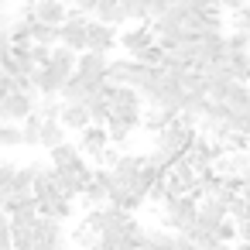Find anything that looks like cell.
Here are the masks:
<instances>
[{
	"label": "cell",
	"instance_id": "cell-1",
	"mask_svg": "<svg viewBox=\"0 0 250 250\" xmlns=\"http://www.w3.org/2000/svg\"><path fill=\"white\" fill-rule=\"evenodd\" d=\"M195 134H199L195 127H185V124L175 117L165 130H158V134H154V151H151V158L168 171V168H171V165L188 151V144L195 141Z\"/></svg>",
	"mask_w": 250,
	"mask_h": 250
},
{
	"label": "cell",
	"instance_id": "cell-2",
	"mask_svg": "<svg viewBox=\"0 0 250 250\" xmlns=\"http://www.w3.org/2000/svg\"><path fill=\"white\" fill-rule=\"evenodd\" d=\"M161 206H165V219L175 233H188L199 219V199L188 195V192L185 195H165Z\"/></svg>",
	"mask_w": 250,
	"mask_h": 250
},
{
	"label": "cell",
	"instance_id": "cell-3",
	"mask_svg": "<svg viewBox=\"0 0 250 250\" xmlns=\"http://www.w3.org/2000/svg\"><path fill=\"white\" fill-rule=\"evenodd\" d=\"M106 79H100V76H86V72H72L69 79H65V86H62V103H89V96L103 86Z\"/></svg>",
	"mask_w": 250,
	"mask_h": 250
},
{
	"label": "cell",
	"instance_id": "cell-4",
	"mask_svg": "<svg viewBox=\"0 0 250 250\" xmlns=\"http://www.w3.org/2000/svg\"><path fill=\"white\" fill-rule=\"evenodd\" d=\"M31 110H38V89H14L0 100V120H24Z\"/></svg>",
	"mask_w": 250,
	"mask_h": 250
},
{
	"label": "cell",
	"instance_id": "cell-5",
	"mask_svg": "<svg viewBox=\"0 0 250 250\" xmlns=\"http://www.w3.org/2000/svg\"><path fill=\"white\" fill-rule=\"evenodd\" d=\"M35 223H38L35 209L11 212V243H14V250H35Z\"/></svg>",
	"mask_w": 250,
	"mask_h": 250
},
{
	"label": "cell",
	"instance_id": "cell-6",
	"mask_svg": "<svg viewBox=\"0 0 250 250\" xmlns=\"http://www.w3.org/2000/svg\"><path fill=\"white\" fill-rule=\"evenodd\" d=\"M52 175H55V185L65 195H83V188L93 182V168L89 165H83V168H59V165H52Z\"/></svg>",
	"mask_w": 250,
	"mask_h": 250
},
{
	"label": "cell",
	"instance_id": "cell-7",
	"mask_svg": "<svg viewBox=\"0 0 250 250\" xmlns=\"http://www.w3.org/2000/svg\"><path fill=\"white\" fill-rule=\"evenodd\" d=\"M0 69H4L7 76H31V72H35V62H31V42H14L11 52L4 55V62H0Z\"/></svg>",
	"mask_w": 250,
	"mask_h": 250
},
{
	"label": "cell",
	"instance_id": "cell-8",
	"mask_svg": "<svg viewBox=\"0 0 250 250\" xmlns=\"http://www.w3.org/2000/svg\"><path fill=\"white\" fill-rule=\"evenodd\" d=\"M113 45H117V28L106 24V21L89 18V21H86V48H93V52H110Z\"/></svg>",
	"mask_w": 250,
	"mask_h": 250
},
{
	"label": "cell",
	"instance_id": "cell-9",
	"mask_svg": "<svg viewBox=\"0 0 250 250\" xmlns=\"http://www.w3.org/2000/svg\"><path fill=\"white\" fill-rule=\"evenodd\" d=\"M106 144H110V130H106V124H86V127L79 130V151H83V154L96 158Z\"/></svg>",
	"mask_w": 250,
	"mask_h": 250
},
{
	"label": "cell",
	"instance_id": "cell-10",
	"mask_svg": "<svg viewBox=\"0 0 250 250\" xmlns=\"http://www.w3.org/2000/svg\"><path fill=\"white\" fill-rule=\"evenodd\" d=\"M117 42L134 55L137 48H144V45H151V42H158V35H154V28H151V21H137V28H127V31H120L117 35Z\"/></svg>",
	"mask_w": 250,
	"mask_h": 250
},
{
	"label": "cell",
	"instance_id": "cell-11",
	"mask_svg": "<svg viewBox=\"0 0 250 250\" xmlns=\"http://www.w3.org/2000/svg\"><path fill=\"white\" fill-rule=\"evenodd\" d=\"M31 83H35V89H38L42 96H59L62 86H65V76H59L52 65H35Z\"/></svg>",
	"mask_w": 250,
	"mask_h": 250
},
{
	"label": "cell",
	"instance_id": "cell-12",
	"mask_svg": "<svg viewBox=\"0 0 250 250\" xmlns=\"http://www.w3.org/2000/svg\"><path fill=\"white\" fill-rule=\"evenodd\" d=\"M59 240H65L62 219H59V216L38 212V223H35V247H38V243H59Z\"/></svg>",
	"mask_w": 250,
	"mask_h": 250
},
{
	"label": "cell",
	"instance_id": "cell-13",
	"mask_svg": "<svg viewBox=\"0 0 250 250\" xmlns=\"http://www.w3.org/2000/svg\"><path fill=\"white\" fill-rule=\"evenodd\" d=\"M106 65H110V52L83 48V52H79V62H76V72H86V76H100V79H106Z\"/></svg>",
	"mask_w": 250,
	"mask_h": 250
},
{
	"label": "cell",
	"instance_id": "cell-14",
	"mask_svg": "<svg viewBox=\"0 0 250 250\" xmlns=\"http://www.w3.org/2000/svg\"><path fill=\"white\" fill-rule=\"evenodd\" d=\"M137 72H141V62H134V59H110L106 83H127V86H134L137 83Z\"/></svg>",
	"mask_w": 250,
	"mask_h": 250
},
{
	"label": "cell",
	"instance_id": "cell-15",
	"mask_svg": "<svg viewBox=\"0 0 250 250\" xmlns=\"http://www.w3.org/2000/svg\"><path fill=\"white\" fill-rule=\"evenodd\" d=\"M48 161H52V165H59V168H83V165H86V161H83L79 144H69V141H62V144L48 147Z\"/></svg>",
	"mask_w": 250,
	"mask_h": 250
},
{
	"label": "cell",
	"instance_id": "cell-16",
	"mask_svg": "<svg viewBox=\"0 0 250 250\" xmlns=\"http://www.w3.org/2000/svg\"><path fill=\"white\" fill-rule=\"evenodd\" d=\"M59 120L65 124V130H76V134H79L86 124H93V113H89V106H86V103H62Z\"/></svg>",
	"mask_w": 250,
	"mask_h": 250
},
{
	"label": "cell",
	"instance_id": "cell-17",
	"mask_svg": "<svg viewBox=\"0 0 250 250\" xmlns=\"http://www.w3.org/2000/svg\"><path fill=\"white\" fill-rule=\"evenodd\" d=\"M65 18H69V4H65V0H38V4H35V21L62 24Z\"/></svg>",
	"mask_w": 250,
	"mask_h": 250
},
{
	"label": "cell",
	"instance_id": "cell-18",
	"mask_svg": "<svg viewBox=\"0 0 250 250\" xmlns=\"http://www.w3.org/2000/svg\"><path fill=\"white\" fill-rule=\"evenodd\" d=\"M76 62H79V52H76V48H69V45H62V42L52 48V62H48V65H52L59 76L69 79V76L76 72Z\"/></svg>",
	"mask_w": 250,
	"mask_h": 250
},
{
	"label": "cell",
	"instance_id": "cell-19",
	"mask_svg": "<svg viewBox=\"0 0 250 250\" xmlns=\"http://www.w3.org/2000/svg\"><path fill=\"white\" fill-rule=\"evenodd\" d=\"M144 158H147V154H120V158H117V165L110 168V171H113V178H117L120 185H127V182H130V178L141 171Z\"/></svg>",
	"mask_w": 250,
	"mask_h": 250
},
{
	"label": "cell",
	"instance_id": "cell-20",
	"mask_svg": "<svg viewBox=\"0 0 250 250\" xmlns=\"http://www.w3.org/2000/svg\"><path fill=\"white\" fill-rule=\"evenodd\" d=\"M178 117V110H165V106H151L147 113H141V127H147L151 134H158V130H165L171 120Z\"/></svg>",
	"mask_w": 250,
	"mask_h": 250
},
{
	"label": "cell",
	"instance_id": "cell-21",
	"mask_svg": "<svg viewBox=\"0 0 250 250\" xmlns=\"http://www.w3.org/2000/svg\"><path fill=\"white\" fill-rule=\"evenodd\" d=\"M144 250H178V233H165V229H144Z\"/></svg>",
	"mask_w": 250,
	"mask_h": 250
},
{
	"label": "cell",
	"instance_id": "cell-22",
	"mask_svg": "<svg viewBox=\"0 0 250 250\" xmlns=\"http://www.w3.org/2000/svg\"><path fill=\"white\" fill-rule=\"evenodd\" d=\"M42 113L38 110H31L24 120H21V137H24V144L28 147H42Z\"/></svg>",
	"mask_w": 250,
	"mask_h": 250
},
{
	"label": "cell",
	"instance_id": "cell-23",
	"mask_svg": "<svg viewBox=\"0 0 250 250\" xmlns=\"http://www.w3.org/2000/svg\"><path fill=\"white\" fill-rule=\"evenodd\" d=\"M219 103H226L229 110L247 106V103H250V86H247V83H240V79H229V86H226V93H223V100H219Z\"/></svg>",
	"mask_w": 250,
	"mask_h": 250
},
{
	"label": "cell",
	"instance_id": "cell-24",
	"mask_svg": "<svg viewBox=\"0 0 250 250\" xmlns=\"http://www.w3.org/2000/svg\"><path fill=\"white\" fill-rule=\"evenodd\" d=\"M65 141V124L59 117H45L42 120V147H55Z\"/></svg>",
	"mask_w": 250,
	"mask_h": 250
},
{
	"label": "cell",
	"instance_id": "cell-25",
	"mask_svg": "<svg viewBox=\"0 0 250 250\" xmlns=\"http://www.w3.org/2000/svg\"><path fill=\"white\" fill-rule=\"evenodd\" d=\"M141 202H144V199H137V195H134L127 185H120V182L110 188V206H117V209H127V212H134Z\"/></svg>",
	"mask_w": 250,
	"mask_h": 250
},
{
	"label": "cell",
	"instance_id": "cell-26",
	"mask_svg": "<svg viewBox=\"0 0 250 250\" xmlns=\"http://www.w3.org/2000/svg\"><path fill=\"white\" fill-rule=\"evenodd\" d=\"M100 247L103 250H134V240L124 229H103L100 233Z\"/></svg>",
	"mask_w": 250,
	"mask_h": 250
},
{
	"label": "cell",
	"instance_id": "cell-27",
	"mask_svg": "<svg viewBox=\"0 0 250 250\" xmlns=\"http://www.w3.org/2000/svg\"><path fill=\"white\" fill-rule=\"evenodd\" d=\"M229 76L250 86V48L247 52H229Z\"/></svg>",
	"mask_w": 250,
	"mask_h": 250
},
{
	"label": "cell",
	"instance_id": "cell-28",
	"mask_svg": "<svg viewBox=\"0 0 250 250\" xmlns=\"http://www.w3.org/2000/svg\"><path fill=\"white\" fill-rule=\"evenodd\" d=\"M21 124L18 120H0V147H21Z\"/></svg>",
	"mask_w": 250,
	"mask_h": 250
},
{
	"label": "cell",
	"instance_id": "cell-29",
	"mask_svg": "<svg viewBox=\"0 0 250 250\" xmlns=\"http://www.w3.org/2000/svg\"><path fill=\"white\" fill-rule=\"evenodd\" d=\"M72 199H76V195H65V192H62V195H55V199L48 202V209H45V216H59L62 223H65V219H72V212H76V206H72Z\"/></svg>",
	"mask_w": 250,
	"mask_h": 250
},
{
	"label": "cell",
	"instance_id": "cell-30",
	"mask_svg": "<svg viewBox=\"0 0 250 250\" xmlns=\"http://www.w3.org/2000/svg\"><path fill=\"white\" fill-rule=\"evenodd\" d=\"M31 24H35V14H18V21L7 24L11 42H31Z\"/></svg>",
	"mask_w": 250,
	"mask_h": 250
},
{
	"label": "cell",
	"instance_id": "cell-31",
	"mask_svg": "<svg viewBox=\"0 0 250 250\" xmlns=\"http://www.w3.org/2000/svg\"><path fill=\"white\" fill-rule=\"evenodd\" d=\"M31 42H42V45H59V24L35 21V24H31Z\"/></svg>",
	"mask_w": 250,
	"mask_h": 250
},
{
	"label": "cell",
	"instance_id": "cell-32",
	"mask_svg": "<svg viewBox=\"0 0 250 250\" xmlns=\"http://www.w3.org/2000/svg\"><path fill=\"white\" fill-rule=\"evenodd\" d=\"M130 59H134V62H141V65H161V59H165V48H161L158 42H151V45L137 48Z\"/></svg>",
	"mask_w": 250,
	"mask_h": 250
},
{
	"label": "cell",
	"instance_id": "cell-33",
	"mask_svg": "<svg viewBox=\"0 0 250 250\" xmlns=\"http://www.w3.org/2000/svg\"><path fill=\"white\" fill-rule=\"evenodd\" d=\"M83 195H86V206H89V209H93V206H106V202H110V188H106L103 182H96V178L83 188Z\"/></svg>",
	"mask_w": 250,
	"mask_h": 250
},
{
	"label": "cell",
	"instance_id": "cell-34",
	"mask_svg": "<svg viewBox=\"0 0 250 250\" xmlns=\"http://www.w3.org/2000/svg\"><path fill=\"white\" fill-rule=\"evenodd\" d=\"M106 130H110V144H127V141H130V134H134L137 127H130V124H124V120L110 117V120H106Z\"/></svg>",
	"mask_w": 250,
	"mask_h": 250
},
{
	"label": "cell",
	"instance_id": "cell-35",
	"mask_svg": "<svg viewBox=\"0 0 250 250\" xmlns=\"http://www.w3.org/2000/svg\"><path fill=\"white\" fill-rule=\"evenodd\" d=\"M72 243L79 247V250H86V247H93V243H100V233L89 226V223H79L76 229H72Z\"/></svg>",
	"mask_w": 250,
	"mask_h": 250
},
{
	"label": "cell",
	"instance_id": "cell-36",
	"mask_svg": "<svg viewBox=\"0 0 250 250\" xmlns=\"http://www.w3.org/2000/svg\"><path fill=\"white\" fill-rule=\"evenodd\" d=\"M229 127L250 137V103H247V106H240V110H229Z\"/></svg>",
	"mask_w": 250,
	"mask_h": 250
},
{
	"label": "cell",
	"instance_id": "cell-37",
	"mask_svg": "<svg viewBox=\"0 0 250 250\" xmlns=\"http://www.w3.org/2000/svg\"><path fill=\"white\" fill-rule=\"evenodd\" d=\"M229 24H233V31H247V35H250V4L236 7L233 18H229Z\"/></svg>",
	"mask_w": 250,
	"mask_h": 250
},
{
	"label": "cell",
	"instance_id": "cell-38",
	"mask_svg": "<svg viewBox=\"0 0 250 250\" xmlns=\"http://www.w3.org/2000/svg\"><path fill=\"white\" fill-rule=\"evenodd\" d=\"M52 48H55V45L31 42V62H35V65H48V62H52Z\"/></svg>",
	"mask_w": 250,
	"mask_h": 250
},
{
	"label": "cell",
	"instance_id": "cell-39",
	"mask_svg": "<svg viewBox=\"0 0 250 250\" xmlns=\"http://www.w3.org/2000/svg\"><path fill=\"white\" fill-rule=\"evenodd\" d=\"M247 48H250V35H247V31L226 35V52H247Z\"/></svg>",
	"mask_w": 250,
	"mask_h": 250
},
{
	"label": "cell",
	"instance_id": "cell-40",
	"mask_svg": "<svg viewBox=\"0 0 250 250\" xmlns=\"http://www.w3.org/2000/svg\"><path fill=\"white\" fill-rule=\"evenodd\" d=\"M216 236H219L223 243H233V240H236V219H233V216H226V219L216 226Z\"/></svg>",
	"mask_w": 250,
	"mask_h": 250
},
{
	"label": "cell",
	"instance_id": "cell-41",
	"mask_svg": "<svg viewBox=\"0 0 250 250\" xmlns=\"http://www.w3.org/2000/svg\"><path fill=\"white\" fill-rule=\"evenodd\" d=\"M0 250H14V243H11V216L0 209Z\"/></svg>",
	"mask_w": 250,
	"mask_h": 250
},
{
	"label": "cell",
	"instance_id": "cell-42",
	"mask_svg": "<svg viewBox=\"0 0 250 250\" xmlns=\"http://www.w3.org/2000/svg\"><path fill=\"white\" fill-rule=\"evenodd\" d=\"M42 117H59L62 113V96H45V103H38Z\"/></svg>",
	"mask_w": 250,
	"mask_h": 250
},
{
	"label": "cell",
	"instance_id": "cell-43",
	"mask_svg": "<svg viewBox=\"0 0 250 250\" xmlns=\"http://www.w3.org/2000/svg\"><path fill=\"white\" fill-rule=\"evenodd\" d=\"M117 158H120V154H117V151L106 144V147H103V151H100L93 161H96V165H103V168H113V165H117Z\"/></svg>",
	"mask_w": 250,
	"mask_h": 250
},
{
	"label": "cell",
	"instance_id": "cell-44",
	"mask_svg": "<svg viewBox=\"0 0 250 250\" xmlns=\"http://www.w3.org/2000/svg\"><path fill=\"white\" fill-rule=\"evenodd\" d=\"M96 4H100V0H72V7H76V11H83L86 18H93V14H96Z\"/></svg>",
	"mask_w": 250,
	"mask_h": 250
},
{
	"label": "cell",
	"instance_id": "cell-45",
	"mask_svg": "<svg viewBox=\"0 0 250 250\" xmlns=\"http://www.w3.org/2000/svg\"><path fill=\"white\" fill-rule=\"evenodd\" d=\"M7 93H14V76H7L4 69H0V100H4Z\"/></svg>",
	"mask_w": 250,
	"mask_h": 250
},
{
	"label": "cell",
	"instance_id": "cell-46",
	"mask_svg": "<svg viewBox=\"0 0 250 250\" xmlns=\"http://www.w3.org/2000/svg\"><path fill=\"white\" fill-rule=\"evenodd\" d=\"M206 250H233V247H229V243H223V240H219V243H212V247H206Z\"/></svg>",
	"mask_w": 250,
	"mask_h": 250
},
{
	"label": "cell",
	"instance_id": "cell-47",
	"mask_svg": "<svg viewBox=\"0 0 250 250\" xmlns=\"http://www.w3.org/2000/svg\"><path fill=\"white\" fill-rule=\"evenodd\" d=\"M233 250H250V240H240V243H236Z\"/></svg>",
	"mask_w": 250,
	"mask_h": 250
},
{
	"label": "cell",
	"instance_id": "cell-48",
	"mask_svg": "<svg viewBox=\"0 0 250 250\" xmlns=\"http://www.w3.org/2000/svg\"><path fill=\"white\" fill-rule=\"evenodd\" d=\"M4 24H7V21H4V7H0V28H4Z\"/></svg>",
	"mask_w": 250,
	"mask_h": 250
},
{
	"label": "cell",
	"instance_id": "cell-49",
	"mask_svg": "<svg viewBox=\"0 0 250 250\" xmlns=\"http://www.w3.org/2000/svg\"><path fill=\"white\" fill-rule=\"evenodd\" d=\"M86 250H103V247H100V243H93V247H86Z\"/></svg>",
	"mask_w": 250,
	"mask_h": 250
},
{
	"label": "cell",
	"instance_id": "cell-50",
	"mask_svg": "<svg viewBox=\"0 0 250 250\" xmlns=\"http://www.w3.org/2000/svg\"><path fill=\"white\" fill-rule=\"evenodd\" d=\"M4 4H7V0H0V7H4Z\"/></svg>",
	"mask_w": 250,
	"mask_h": 250
},
{
	"label": "cell",
	"instance_id": "cell-51",
	"mask_svg": "<svg viewBox=\"0 0 250 250\" xmlns=\"http://www.w3.org/2000/svg\"><path fill=\"white\" fill-rule=\"evenodd\" d=\"M65 4H72V0H65Z\"/></svg>",
	"mask_w": 250,
	"mask_h": 250
}]
</instances>
